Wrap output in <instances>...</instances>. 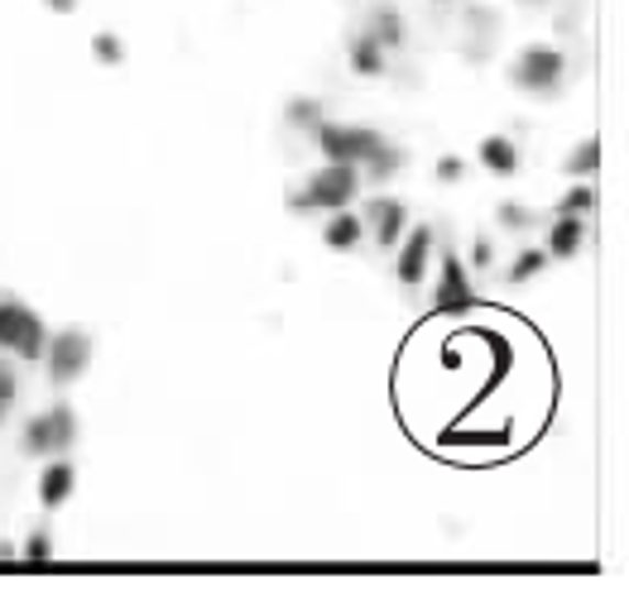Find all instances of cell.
Masks as SVG:
<instances>
[{"mask_svg": "<svg viewBox=\"0 0 629 599\" xmlns=\"http://www.w3.org/2000/svg\"><path fill=\"white\" fill-rule=\"evenodd\" d=\"M523 5H548V0H523Z\"/></svg>", "mask_w": 629, "mask_h": 599, "instance_id": "obj_29", "label": "cell"}, {"mask_svg": "<svg viewBox=\"0 0 629 599\" xmlns=\"http://www.w3.org/2000/svg\"><path fill=\"white\" fill-rule=\"evenodd\" d=\"M481 164H486L490 173H500V178H509V173H519V149L505 135H490L486 144H481Z\"/></svg>", "mask_w": 629, "mask_h": 599, "instance_id": "obj_14", "label": "cell"}, {"mask_svg": "<svg viewBox=\"0 0 629 599\" xmlns=\"http://www.w3.org/2000/svg\"><path fill=\"white\" fill-rule=\"evenodd\" d=\"M428 255H432V231L428 225H418V231H409V240L399 245V284H409L418 288L423 284V274H428Z\"/></svg>", "mask_w": 629, "mask_h": 599, "instance_id": "obj_8", "label": "cell"}, {"mask_svg": "<svg viewBox=\"0 0 629 599\" xmlns=\"http://www.w3.org/2000/svg\"><path fill=\"white\" fill-rule=\"evenodd\" d=\"M543 264H548V249H523V255L509 264V284H529L533 274H543Z\"/></svg>", "mask_w": 629, "mask_h": 599, "instance_id": "obj_18", "label": "cell"}, {"mask_svg": "<svg viewBox=\"0 0 629 599\" xmlns=\"http://www.w3.org/2000/svg\"><path fill=\"white\" fill-rule=\"evenodd\" d=\"M466 30H471L466 58H471V63H486L495 34H500V20H495V10H471V15H466Z\"/></svg>", "mask_w": 629, "mask_h": 599, "instance_id": "obj_11", "label": "cell"}, {"mask_svg": "<svg viewBox=\"0 0 629 599\" xmlns=\"http://www.w3.org/2000/svg\"><path fill=\"white\" fill-rule=\"evenodd\" d=\"M294 120H322V106H312V101H298V106H294Z\"/></svg>", "mask_w": 629, "mask_h": 599, "instance_id": "obj_25", "label": "cell"}, {"mask_svg": "<svg viewBox=\"0 0 629 599\" xmlns=\"http://www.w3.org/2000/svg\"><path fill=\"white\" fill-rule=\"evenodd\" d=\"M5 562H15V547H10V542H0V566Z\"/></svg>", "mask_w": 629, "mask_h": 599, "instance_id": "obj_28", "label": "cell"}, {"mask_svg": "<svg viewBox=\"0 0 629 599\" xmlns=\"http://www.w3.org/2000/svg\"><path fill=\"white\" fill-rule=\"evenodd\" d=\"M495 217H500V225H505V231H529V225L539 221V217H533L529 207H515V202H505L500 211H495Z\"/></svg>", "mask_w": 629, "mask_h": 599, "instance_id": "obj_22", "label": "cell"}, {"mask_svg": "<svg viewBox=\"0 0 629 599\" xmlns=\"http://www.w3.org/2000/svg\"><path fill=\"white\" fill-rule=\"evenodd\" d=\"M20 556H24V566H48V556H54V537H48V528H34Z\"/></svg>", "mask_w": 629, "mask_h": 599, "instance_id": "obj_19", "label": "cell"}, {"mask_svg": "<svg viewBox=\"0 0 629 599\" xmlns=\"http://www.w3.org/2000/svg\"><path fill=\"white\" fill-rule=\"evenodd\" d=\"M365 217L375 221V240H379V245L395 249L399 235H404V225H409V207L395 202V197H375V202L365 207Z\"/></svg>", "mask_w": 629, "mask_h": 599, "instance_id": "obj_9", "label": "cell"}, {"mask_svg": "<svg viewBox=\"0 0 629 599\" xmlns=\"http://www.w3.org/2000/svg\"><path fill=\"white\" fill-rule=\"evenodd\" d=\"M73 442H77V412L68 403H54L48 412H38L20 432L24 456H58V451H68Z\"/></svg>", "mask_w": 629, "mask_h": 599, "instance_id": "obj_4", "label": "cell"}, {"mask_svg": "<svg viewBox=\"0 0 629 599\" xmlns=\"http://www.w3.org/2000/svg\"><path fill=\"white\" fill-rule=\"evenodd\" d=\"M73 485H77V470L68 461H48L44 475H38V503L44 509H63L73 499Z\"/></svg>", "mask_w": 629, "mask_h": 599, "instance_id": "obj_10", "label": "cell"}, {"mask_svg": "<svg viewBox=\"0 0 629 599\" xmlns=\"http://www.w3.org/2000/svg\"><path fill=\"white\" fill-rule=\"evenodd\" d=\"M38 359H44L48 384H73L91 365V341L82 331H58L54 341H44V355Z\"/></svg>", "mask_w": 629, "mask_h": 599, "instance_id": "obj_6", "label": "cell"}, {"mask_svg": "<svg viewBox=\"0 0 629 599\" xmlns=\"http://www.w3.org/2000/svg\"><path fill=\"white\" fill-rule=\"evenodd\" d=\"M15 398H20V375H15V365H10V359H0V422L10 418Z\"/></svg>", "mask_w": 629, "mask_h": 599, "instance_id": "obj_20", "label": "cell"}, {"mask_svg": "<svg viewBox=\"0 0 629 599\" xmlns=\"http://www.w3.org/2000/svg\"><path fill=\"white\" fill-rule=\"evenodd\" d=\"M312 144L332 158V164H351V168H361V164H371V158L385 149V140L375 135V130H356V125H332V120H312Z\"/></svg>", "mask_w": 629, "mask_h": 599, "instance_id": "obj_1", "label": "cell"}, {"mask_svg": "<svg viewBox=\"0 0 629 599\" xmlns=\"http://www.w3.org/2000/svg\"><path fill=\"white\" fill-rule=\"evenodd\" d=\"M438 178H442V182H456V178H462V158H442V164H438Z\"/></svg>", "mask_w": 629, "mask_h": 599, "instance_id": "obj_24", "label": "cell"}, {"mask_svg": "<svg viewBox=\"0 0 629 599\" xmlns=\"http://www.w3.org/2000/svg\"><path fill=\"white\" fill-rule=\"evenodd\" d=\"M91 48H97V58L107 63V68H115V63L125 58V48H121V38H115V34H97V44H91Z\"/></svg>", "mask_w": 629, "mask_h": 599, "instance_id": "obj_23", "label": "cell"}, {"mask_svg": "<svg viewBox=\"0 0 629 599\" xmlns=\"http://www.w3.org/2000/svg\"><path fill=\"white\" fill-rule=\"evenodd\" d=\"M346 58H351V68H356L361 77H379V73H385V48H379L371 34H351Z\"/></svg>", "mask_w": 629, "mask_h": 599, "instance_id": "obj_13", "label": "cell"}, {"mask_svg": "<svg viewBox=\"0 0 629 599\" xmlns=\"http://www.w3.org/2000/svg\"><path fill=\"white\" fill-rule=\"evenodd\" d=\"M371 38L379 48H404V20L395 10H375L371 15Z\"/></svg>", "mask_w": 629, "mask_h": 599, "instance_id": "obj_16", "label": "cell"}, {"mask_svg": "<svg viewBox=\"0 0 629 599\" xmlns=\"http://www.w3.org/2000/svg\"><path fill=\"white\" fill-rule=\"evenodd\" d=\"M582 235H586L582 217H558L548 225V259H572L582 249Z\"/></svg>", "mask_w": 629, "mask_h": 599, "instance_id": "obj_12", "label": "cell"}, {"mask_svg": "<svg viewBox=\"0 0 629 599\" xmlns=\"http://www.w3.org/2000/svg\"><path fill=\"white\" fill-rule=\"evenodd\" d=\"M471 259H476V269H486V264H490V240H476V249H471Z\"/></svg>", "mask_w": 629, "mask_h": 599, "instance_id": "obj_26", "label": "cell"}, {"mask_svg": "<svg viewBox=\"0 0 629 599\" xmlns=\"http://www.w3.org/2000/svg\"><path fill=\"white\" fill-rule=\"evenodd\" d=\"M471 302H476V288L466 278V264L448 249L438 269V288H432V312H471Z\"/></svg>", "mask_w": 629, "mask_h": 599, "instance_id": "obj_7", "label": "cell"}, {"mask_svg": "<svg viewBox=\"0 0 629 599\" xmlns=\"http://www.w3.org/2000/svg\"><path fill=\"white\" fill-rule=\"evenodd\" d=\"M327 245L332 249H351V245H361V217L356 211H336L332 221H327Z\"/></svg>", "mask_w": 629, "mask_h": 599, "instance_id": "obj_15", "label": "cell"}, {"mask_svg": "<svg viewBox=\"0 0 629 599\" xmlns=\"http://www.w3.org/2000/svg\"><path fill=\"white\" fill-rule=\"evenodd\" d=\"M44 341H48V331L34 308H24L20 298H0V351L20 355V359H38L44 355Z\"/></svg>", "mask_w": 629, "mask_h": 599, "instance_id": "obj_3", "label": "cell"}, {"mask_svg": "<svg viewBox=\"0 0 629 599\" xmlns=\"http://www.w3.org/2000/svg\"><path fill=\"white\" fill-rule=\"evenodd\" d=\"M562 217H586V211H596V188H572L562 197Z\"/></svg>", "mask_w": 629, "mask_h": 599, "instance_id": "obj_21", "label": "cell"}, {"mask_svg": "<svg viewBox=\"0 0 629 599\" xmlns=\"http://www.w3.org/2000/svg\"><path fill=\"white\" fill-rule=\"evenodd\" d=\"M562 73H567V58H562L558 48H548V44L523 48L519 63L509 68V77H515L523 91H543V97H553V91L562 87Z\"/></svg>", "mask_w": 629, "mask_h": 599, "instance_id": "obj_5", "label": "cell"}, {"mask_svg": "<svg viewBox=\"0 0 629 599\" xmlns=\"http://www.w3.org/2000/svg\"><path fill=\"white\" fill-rule=\"evenodd\" d=\"M44 5L54 10V15H73V10H77V0H44Z\"/></svg>", "mask_w": 629, "mask_h": 599, "instance_id": "obj_27", "label": "cell"}, {"mask_svg": "<svg viewBox=\"0 0 629 599\" xmlns=\"http://www.w3.org/2000/svg\"><path fill=\"white\" fill-rule=\"evenodd\" d=\"M356 188H361V168L327 164L322 173H312L308 188L294 197V211H342V207H351Z\"/></svg>", "mask_w": 629, "mask_h": 599, "instance_id": "obj_2", "label": "cell"}, {"mask_svg": "<svg viewBox=\"0 0 629 599\" xmlns=\"http://www.w3.org/2000/svg\"><path fill=\"white\" fill-rule=\"evenodd\" d=\"M596 168H600V144L596 140H582L572 149V158H567V173H572V178H592Z\"/></svg>", "mask_w": 629, "mask_h": 599, "instance_id": "obj_17", "label": "cell"}]
</instances>
